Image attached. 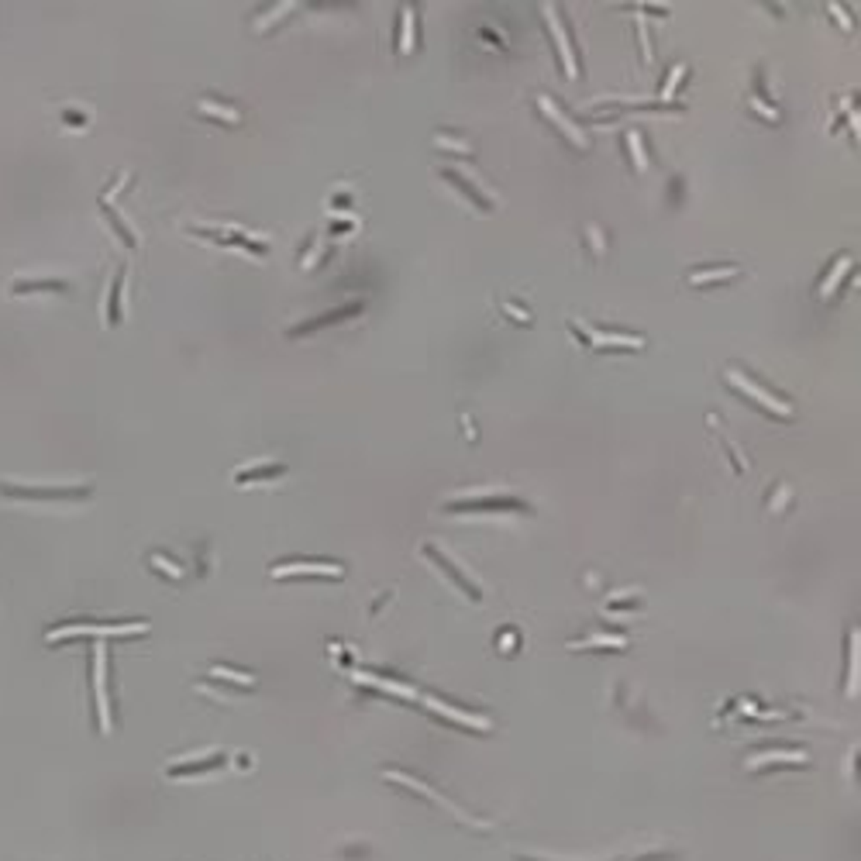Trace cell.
<instances>
[{
    "label": "cell",
    "instance_id": "obj_2",
    "mask_svg": "<svg viewBox=\"0 0 861 861\" xmlns=\"http://www.w3.org/2000/svg\"><path fill=\"white\" fill-rule=\"evenodd\" d=\"M727 383L730 386H737L744 396H751V400H758L768 414H775V417H792V403H785L782 396H775V393H768L765 386H758L754 379H748V376H741L737 369H727Z\"/></svg>",
    "mask_w": 861,
    "mask_h": 861
},
{
    "label": "cell",
    "instance_id": "obj_7",
    "mask_svg": "<svg viewBox=\"0 0 861 861\" xmlns=\"http://www.w3.org/2000/svg\"><path fill=\"white\" fill-rule=\"evenodd\" d=\"M0 493L18 496V500H56V496L76 500V496H87L90 486L87 482L83 486H14V482H0Z\"/></svg>",
    "mask_w": 861,
    "mask_h": 861
},
{
    "label": "cell",
    "instance_id": "obj_20",
    "mask_svg": "<svg viewBox=\"0 0 861 861\" xmlns=\"http://www.w3.org/2000/svg\"><path fill=\"white\" fill-rule=\"evenodd\" d=\"M847 269H851V258H847V255H844V258H840V262H837V265H834V269H830V276H827V279H823V282H820V290H816V293H820V300H827V297H830V293H834V286H837V282H840V276H844V272H847Z\"/></svg>",
    "mask_w": 861,
    "mask_h": 861
},
{
    "label": "cell",
    "instance_id": "obj_14",
    "mask_svg": "<svg viewBox=\"0 0 861 861\" xmlns=\"http://www.w3.org/2000/svg\"><path fill=\"white\" fill-rule=\"evenodd\" d=\"M279 476H286V465L282 462H255V465H241L238 472H234V482H255V479H279Z\"/></svg>",
    "mask_w": 861,
    "mask_h": 861
},
{
    "label": "cell",
    "instance_id": "obj_34",
    "mask_svg": "<svg viewBox=\"0 0 861 861\" xmlns=\"http://www.w3.org/2000/svg\"><path fill=\"white\" fill-rule=\"evenodd\" d=\"M66 121H69V124H87V118H80L76 111H66Z\"/></svg>",
    "mask_w": 861,
    "mask_h": 861
},
{
    "label": "cell",
    "instance_id": "obj_19",
    "mask_svg": "<svg viewBox=\"0 0 861 861\" xmlns=\"http://www.w3.org/2000/svg\"><path fill=\"white\" fill-rule=\"evenodd\" d=\"M568 648H610V651H624L627 641L620 634H593L590 641H572Z\"/></svg>",
    "mask_w": 861,
    "mask_h": 861
},
{
    "label": "cell",
    "instance_id": "obj_31",
    "mask_svg": "<svg viewBox=\"0 0 861 861\" xmlns=\"http://www.w3.org/2000/svg\"><path fill=\"white\" fill-rule=\"evenodd\" d=\"M152 565H159L162 572H169V576H172V579H179V576H183V572H179L176 565H169V561H166L162 555H152Z\"/></svg>",
    "mask_w": 861,
    "mask_h": 861
},
{
    "label": "cell",
    "instance_id": "obj_6",
    "mask_svg": "<svg viewBox=\"0 0 861 861\" xmlns=\"http://www.w3.org/2000/svg\"><path fill=\"white\" fill-rule=\"evenodd\" d=\"M544 21H548V32H551V42H555V49H558V59H561L565 76H568V80H576V76H579L576 52H572V45H568V32H565V25H561V18H558L555 4H544Z\"/></svg>",
    "mask_w": 861,
    "mask_h": 861
},
{
    "label": "cell",
    "instance_id": "obj_9",
    "mask_svg": "<svg viewBox=\"0 0 861 861\" xmlns=\"http://www.w3.org/2000/svg\"><path fill=\"white\" fill-rule=\"evenodd\" d=\"M537 107H541V114H544V118H548V121H551V124H555V128H558V131H561L572 145H576V148H590V138L583 135V128H579V124H572V121H568V114H565L561 107H555L548 97H537Z\"/></svg>",
    "mask_w": 861,
    "mask_h": 861
},
{
    "label": "cell",
    "instance_id": "obj_5",
    "mask_svg": "<svg viewBox=\"0 0 861 861\" xmlns=\"http://www.w3.org/2000/svg\"><path fill=\"white\" fill-rule=\"evenodd\" d=\"M383 775H386V779H390V782H400V785H407V789H414V792H421V796H427V799H434V803H438V806H445V809H451V813H455V816H458V820H462V823H469V827H489V823H486V820H476V816H469V813H465V809H458V806H455V803H451V799H445V796H441V792H434V789H431V785H427V782H417V779H414V775H407V772H393V768H386V772H383Z\"/></svg>",
    "mask_w": 861,
    "mask_h": 861
},
{
    "label": "cell",
    "instance_id": "obj_11",
    "mask_svg": "<svg viewBox=\"0 0 861 861\" xmlns=\"http://www.w3.org/2000/svg\"><path fill=\"white\" fill-rule=\"evenodd\" d=\"M424 706L427 710H434L438 717H445V720H455V724H462V727H469V730H489L493 724L486 720V717H476V713H465V710H458V706H448V703H441V700H434V696H424Z\"/></svg>",
    "mask_w": 861,
    "mask_h": 861
},
{
    "label": "cell",
    "instance_id": "obj_15",
    "mask_svg": "<svg viewBox=\"0 0 861 861\" xmlns=\"http://www.w3.org/2000/svg\"><path fill=\"white\" fill-rule=\"evenodd\" d=\"M124 276H128L124 269L114 276L111 297H107V324H118V321H121V314H124V311H121V307H124Z\"/></svg>",
    "mask_w": 861,
    "mask_h": 861
},
{
    "label": "cell",
    "instance_id": "obj_1",
    "mask_svg": "<svg viewBox=\"0 0 861 861\" xmlns=\"http://www.w3.org/2000/svg\"><path fill=\"white\" fill-rule=\"evenodd\" d=\"M148 624L138 620V624H118V627H104V624H66V627H52L45 634L49 645L63 641V638H80V634H90V638H128V634H145Z\"/></svg>",
    "mask_w": 861,
    "mask_h": 861
},
{
    "label": "cell",
    "instance_id": "obj_33",
    "mask_svg": "<svg viewBox=\"0 0 861 861\" xmlns=\"http://www.w3.org/2000/svg\"><path fill=\"white\" fill-rule=\"evenodd\" d=\"M513 641H517V634H513V631H503V634H500V651H513V648H517Z\"/></svg>",
    "mask_w": 861,
    "mask_h": 861
},
{
    "label": "cell",
    "instance_id": "obj_32",
    "mask_svg": "<svg viewBox=\"0 0 861 861\" xmlns=\"http://www.w3.org/2000/svg\"><path fill=\"white\" fill-rule=\"evenodd\" d=\"M434 142H438V148H458V152H469V145H465V142H448L445 135H438Z\"/></svg>",
    "mask_w": 861,
    "mask_h": 861
},
{
    "label": "cell",
    "instance_id": "obj_8",
    "mask_svg": "<svg viewBox=\"0 0 861 861\" xmlns=\"http://www.w3.org/2000/svg\"><path fill=\"white\" fill-rule=\"evenodd\" d=\"M424 555H427V558H431V561H434V565H438V568L445 572V576H448V579H451V583H455V586H458V590H462V593H465L469 600H482V590H479V586L472 583V576H465V572H462V568L455 565V558H448V555H445V551H441L438 544H424Z\"/></svg>",
    "mask_w": 861,
    "mask_h": 861
},
{
    "label": "cell",
    "instance_id": "obj_26",
    "mask_svg": "<svg viewBox=\"0 0 861 861\" xmlns=\"http://www.w3.org/2000/svg\"><path fill=\"white\" fill-rule=\"evenodd\" d=\"M607 607H610V610H638V607H641V596H638V593H624V596H614Z\"/></svg>",
    "mask_w": 861,
    "mask_h": 861
},
{
    "label": "cell",
    "instance_id": "obj_12",
    "mask_svg": "<svg viewBox=\"0 0 861 861\" xmlns=\"http://www.w3.org/2000/svg\"><path fill=\"white\" fill-rule=\"evenodd\" d=\"M217 765H224V754H221V751H210V754H203V758H179V761L166 765V772H169V775H190V772H210V768H217Z\"/></svg>",
    "mask_w": 861,
    "mask_h": 861
},
{
    "label": "cell",
    "instance_id": "obj_24",
    "mask_svg": "<svg viewBox=\"0 0 861 861\" xmlns=\"http://www.w3.org/2000/svg\"><path fill=\"white\" fill-rule=\"evenodd\" d=\"M627 148H631V159H634V169H648V155H645V145H641V135L638 131H627Z\"/></svg>",
    "mask_w": 861,
    "mask_h": 861
},
{
    "label": "cell",
    "instance_id": "obj_16",
    "mask_svg": "<svg viewBox=\"0 0 861 861\" xmlns=\"http://www.w3.org/2000/svg\"><path fill=\"white\" fill-rule=\"evenodd\" d=\"M806 765V754H799V751H768V754H754L751 761H748V768H761V765Z\"/></svg>",
    "mask_w": 861,
    "mask_h": 861
},
{
    "label": "cell",
    "instance_id": "obj_30",
    "mask_svg": "<svg viewBox=\"0 0 861 861\" xmlns=\"http://www.w3.org/2000/svg\"><path fill=\"white\" fill-rule=\"evenodd\" d=\"M830 18H834V21H840V25H844V32H854V25H851V18L844 14V8L830 4Z\"/></svg>",
    "mask_w": 861,
    "mask_h": 861
},
{
    "label": "cell",
    "instance_id": "obj_22",
    "mask_svg": "<svg viewBox=\"0 0 861 861\" xmlns=\"http://www.w3.org/2000/svg\"><path fill=\"white\" fill-rule=\"evenodd\" d=\"M400 21H403V35H400V52H403V56H410V52H414V8H410V4L403 8Z\"/></svg>",
    "mask_w": 861,
    "mask_h": 861
},
{
    "label": "cell",
    "instance_id": "obj_29",
    "mask_svg": "<svg viewBox=\"0 0 861 861\" xmlns=\"http://www.w3.org/2000/svg\"><path fill=\"white\" fill-rule=\"evenodd\" d=\"M682 76H686V66H679V69H675V73H672V76H669V80H665V90H662V97H672V93H675V87H679V80H682Z\"/></svg>",
    "mask_w": 861,
    "mask_h": 861
},
{
    "label": "cell",
    "instance_id": "obj_25",
    "mask_svg": "<svg viewBox=\"0 0 861 861\" xmlns=\"http://www.w3.org/2000/svg\"><path fill=\"white\" fill-rule=\"evenodd\" d=\"M104 210H107V217H111V224H114V231H118V234H121V238H124V245H131V248H135V245H138V238H135V234H131V231H128V224H124V217H118V214H114V210H111V207H104Z\"/></svg>",
    "mask_w": 861,
    "mask_h": 861
},
{
    "label": "cell",
    "instance_id": "obj_10",
    "mask_svg": "<svg viewBox=\"0 0 861 861\" xmlns=\"http://www.w3.org/2000/svg\"><path fill=\"white\" fill-rule=\"evenodd\" d=\"M290 576H345L342 565H324V561H293V565H272V579H290Z\"/></svg>",
    "mask_w": 861,
    "mask_h": 861
},
{
    "label": "cell",
    "instance_id": "obj_18",
    "mask_svg": "<svg viewBox=\"0 0 861 861\" xmlns=\"http://www.w3.org/2000/svg\"><path fill=\"white\" fill-rule=\"evenodd\" d=\"M441 176H445L448 183H455V186H458V190H462V193H465L469 200H476V203H479V200H486V207H493V203H489V197H486V193H482V190H479L476 183H469V179L462 176V169H441Z\"/></svg>",
    "mask_w": 861,
    "mask_h": 861
},
{
    "label": "cell",
    "instance_id": "obj_17",
    "mask_svg": "<svg viewBox=\"0 0 861 861\" xmlns=\"http://www.w3.org/2000/svg\"><path fill=\"white\" fill-rule=\"evenodd\" d=\"M741 272V265H717V269H696V272H689V282L693 286H710V282H717V279H730V276H737Z\"/></svg>",
    "mask_w": 861,
    "mask_h": 861
},
{
    "label": "cell",
    "instance_id": "obj_4",
    "mask_svg": "<svg viewBox=\"0 0 861 861\" xmlns=\"http://www.w3.org/2000/svg\"><path fill=\"white\" fill-rule=\"evenodd\" d=\"M93 693H97V717H100V730L111 734V703H107V648L104 641L93 645Z\"/></svg>",
    "mask_w": 861,
    "mask_h": 861
},
{
    "label": "cell",
    "instance_id": "obj_23",
    "mask_svg": "<svg viewBox=\"0 0 861 861\" xmlns=\"http://www.w3.org/2000/svg\"><path fill=\"white\" fill-rule=\"evenodd\" d=\"M200 111H203V114H214L217 121H227V124H238V121H241L234 107H221V104H214V100H200Z\"/></svg>",
    "mask_w": 861,
    "mask_h": 861
},
{
    "label": "cell",
    "instance_id": "obj_27",
    "mask_svg": "<svg viewBox=\"0 0 861 861\" xmlns=\"http://www.w3.org/2000/svg\"><path fill=\"white\" fill-rule=\"evenodd\" d=\"M847 693L851 696L858 693V634H851V682H847Z\"/></svg>",
    "mask_w": 861,
    "mask_h": 861
},
{
    "label": "cell",
    "instance_id": "obj_21",
    "mask_svg": "<svg viewBox=\"0 0 861 861\" xmlns=\"http://www.w3.org/2000/svg\"><path fill=\"white\" fill-rule=\"evenodd\" d=\"M25 290H66V282L63 279H18L14 293H25Z\"/></svg>",
    "mask_w": 861,
    "mask_h": 861
},
{
    "label": "cell",
    "instance_id": "obj_13",
    "mask_svg": "<svg viewBox=\"0 0 861 861\" xmlns=\"http://www.w3.org/2000/svg\"><path fill=\"white\" fill-rule=\"evenodd\" d=\"M590 345L593 348H645V338H638V335H610V331L590 328Z\"/></svg>",
    "mask_w": 861,
    "mask_h": 861
},
{
    "label": "cell",
    "instance_id": "obj_3",
    "mask_svg": "<svg viewBox=\"0 0 861 861\" xmlns=\"http://www.w3.org/2000/svg\"><path fill=\"white\" fill-rule=\"evenodd\" d=\"M465 496H472V503H462V500H448V513L455 510H500V513H506V510H530L524 500H517V496H506V493H465Z\"/></svg>",
    "mask_w": 861,
    "mask_h": 861
},
{
    "label": "cell",
    "instance_id": "obj_28",
    "mask_svg": "<svg viewBox=\"0 0 861 861\" xmlns=\"http://www.w3.org/2000/svg\"><path fill=\"white\" fill-rule=\"evenodd\" d=\"M210 675H217V679H231V682H238V686H251V682H255L251 675H241V672H231V669H221V665H214V669H210Z\"/></svg>",
    "mask_w": 861,
    "mask_h": 861
}]
</instances>
